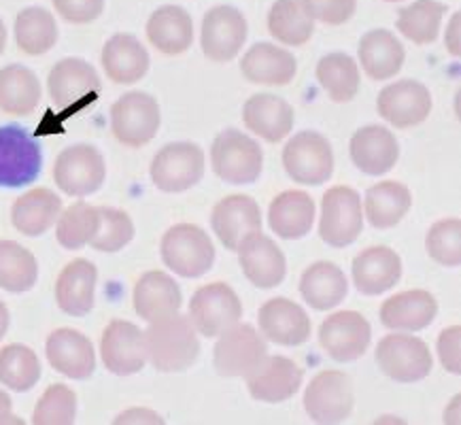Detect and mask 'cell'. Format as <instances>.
<instances>
[{"label":"cell","mask_w":461,"mask_h":425,"mask_svg":"<svg viewBox=\"0 0 461 425\" xmlns=\"http://www.w3.org/2000/svg\"><path fill=\"white\" fill-rule=\"evenodd\" d=\"M259 330L268 340L283 347L304 345L311 339V319L300 304L273 298L259 309Z\"/></svg>","instance_id":"603a6c76"},{"label":"cell","mask_w":461,"mask_h":425,"mask_svg":"<svg viewBox=\"0 0 461 425\" xmlns=\"http://www.w3.org/2000/svg\"><path fill=\"white\" fill-rule=\"evenodd\" d=\"M242 122L268 143H281L294 128V109L273 94H256L242 106Z\"/></svg>","instance_id":"83f0119b"},{"label":"cell","mask_w":461,"mask_h":425,"mask_svg":"<svg viewBox=\"0 0 461 425\" xmlns=\"http://www.w3.org/2000/svg\"><path fill=\"white\" fill-rule=\"evenodd\" d=\"M47 90L60 111H79L98 98L103 84L92 64L81 58H64L51 68Z\"/></svg>","instance_id":"8fae6325"},{"label":"cell","mask_w":461,"mask_h":425,"mask_svg":"<svg viewBox=\"0 0 461 425\" xmlns=\"http://www.w3.org/2000/svg\"><path fill=\"white\" fill-rule=\"evenodd\" d=\"M385 3H400V0H385Z\"/></svg>","instance_id":"680465c9"},{"label":"cell","mask_w":461,"mask_h":425,"mask_svg":"<svg viewBox=\"0 0 461 425\" xmlns=\"http://www.w3.org/2000/svg\"><path fill=\"white\" fill-rule=\"evenodd\" d=\"M134 311L147 323L158 321V319L170 317L179 312L183 304L181 289L175 279L162 270H149L134 285Z\"/></svg>","instance_id":"4316f807"},{"label":"cell","mask_w":461,"mask_h":425,"mask_svg":"<svg viewBox=\"0 0 461 425\" xmlns=\"http://www.w3.org/2000/svg\"><path fill=\"white\" fill-rule=\"evenodd\" d=\"M104 179V158L94 145L79 143L67 147L53 164V181L68 196H90L103 187Z\"/></svg>","instance_id":"ba28073f"},{"label":"cell","mask_w":461,"mask_h":425,"mask_svg":"<svg viewBox=\"0 0 461 425\" xmlns=\"http://www.w3.org/2000/svg\"><path fill=\"white\" fill-rule=\"evenodd\" d=\"M41 379V362L31 347L7 345L0 349V383L17 393H26Z\"/></svg>","instance_id":"ee69618b"},{"label":"cell","mask_w":461,"mask_h":425,"mask_svg":"<svg viewBox=\"0 0 461 425\" xmlns=\"http://www.w3.org/2000/svg\"><path fill=\"white\" fill-rule=\"evenodd\" d=\"M348 151H351L353 164L364 175L370 176H381L389 173L400 158L398 139L393 137L392 130L383 126L359 128L353 134Z\"/></svg>","instance_id":"cb8c5ba5"},{"label":"cell","mask_w":461,"mask_h":425,"mask_svg":"<svg viewBox=\"0 0 461 425\" xmlns=\"http://www.w3.org/2000/svg\"><path fill=\"white\" fill-rule=\"evenodd\" d=\"M115 423H162V417H159L158 412L147 409H132L122 412V415L115 419Z\"/></svg>","instance_id":"f5cc1de1"},{"label":"cell","mask_w":461,"mask_h":425,"mask_svg":"<svg viewBox=\"0 0 461 425\" xmlns=\"http://www.w3.org/2000/svg\"><path fill=\"white\" fill-rule=\"evenodd\" d=\"M412 204V194L404 183L381 181L366 194V217L376 230H389L404 220Z\"/></svg>","instance_id":"8d00e7d4"},{"label":"cell","mask_w":461,"mask_h":425,"mask_svg":"<svg viewBox=\"0 0 461 425\" xmlns=\"http://www.w3.org/2000/svg\"><path fill=\"white\" fill-rule=\"evenodd\" d=\"M445 45H447V50H448V53H451V56H455V58H459V53H461V41H459V14H455L453 17H451V23H448V28H447V34H445Z\"/></svg>","instance_id":"db71d44e"},{"label":"cell","mask_w":461,"mask_h":425,"mask_svg":"<svg viewBox=\"0 0 461 425\" xmlns=\"http://www.w3.org/2000/svg\"><path fill=\"white\" fill-rule=\"evenodd\" d=\"M45 353L53 370L73 381L90 379L96 370L92 340L77 330L60 328L51 332L47 339Z\"/></svg>","instance_id":"44dd1931"},{"label":"cell","mask_w":461,"mask_h":425,"mask_svg":"<svg viewBox=\"0 0 461 425\" xmlns=\"http://www.w3.org/2000/svg\"><path fill=\"white\" fill-rule=\"evenodd\" d=\"M239 262L242 273L259 289L281 285L287 275L285 256L270 236L258 232L247 234L239 245Z\"/></svg>","instance_id":"d6986e66"},{"label":"cell","mask_w":461,"mask_h":425,"mask_svg":"<svg viewBox=\"0 0 461 425\" xmlns=\"http://www.w3.org/2000/svg\"><path fill=\"white\" fill-rule=\"evenodd\" d=\"M5 47H7V28H5V22L0 20V56L5 53Z\"/></svg>","instance_id":"6f0895ef"},{"label":"cell","mask_w":461,"mask_h":425,"mask_svg":"<svg viewBox=\"0 0 461 425\" xmlns=\"http://www.w3.org/2000/svg\"><path fill=\"white\" fill-rule=\"evenodd\" d=\"M459 336L461 328L451 326L442 330L438 336V357L445 368L451 375H461V359H459Z\"/></svg>","instance_id":"816d5d0a"},{"label":"cell","mask_w":461,"mask_h":425,"mask_svg":"<svg viewBox=\"0 0 461 425\" xmlns=\"http://www.w3.org/2000/svg\"><path fill=\"white\" fill-rule=\"evenodd\" d=\"M315 222V203L306 192L289 190L270 203L268 223L276 236L285 240L304 239Z\"/></svg>","instance_id":"d6a6232c"},{"label":"cell","mask_w":461,"mask_h":425,"mask_svg":"<svg viewBox=\"0 0 461 425\" xmlns=\"http://www.w3.org/2000/svg\"><path fill=\"white\" fill-rule=\"evenodd\" d=\"M245 15L232 5H217L206 11L200 31L203 53L212 62H230L239 56L240 47L247 41Z\"/></svg>","instance_id":"9a60e30c"},{"label":"cell","mask_w":461,"mask_h":425,"mask_svg":"<svg viewBox=\"0 0 461 425\" xmlns=\"http://www.w3.org/2000/svg\"><path fill=\"white\" fill-rule=\"evenodd\" d=\"M351 275L359 294L378 296L400 283L402 259L389 247H368L353 259Z\"/></svg>","instance_id":"d4e9b609"},{"label":"cell","mask_w":461,"mask_h":425,"mask_svg":"<svg viewBox=\"0 0 461 425\" xmlns=\"http://www.w3.org/2000/svg\"><path fill=\"white\" fill-rule=\"evenodd\" d=\"M151 181L167 194L187 192L203 179L204 151L196 143H170L153 158L149 168Z\"/></svg>","instance_id":"30bf717a"},{"label":"cell","mask_w":461,"mask_h":425,"mask_svg":"<svg viewBox=\"0 0 461 425\" xmlns=\"http://www.w3.org/2000/svg\"><path fill=\"white\" fill-rule=\"evenodd\" d=\"M58 41V23L51 11L26 7L15 17V43L28 56H43Z\"/></svg>","instance_id":"ab89813d"},{"label":"cell","mask_w":461,"mask_h":425,"mask_svg":"<svg viewBox=\"0 0 461 425\" xmlns=\"http://www.w3.org/2000/svg\"><path fill=\"white\" fill-rule=\"evenodd\" d=\"M58 15L68 23H90L98 20L104 11V0H51Z\"/></svg>","instance_id":"f907efd6"},{"label":"cell","mask_w":461,"mask_h":425,"mask_svg":"<svg viewBox=\"0 0 461 425\" xmlns=\"http://www.w3.org/2000/svg\"><path fill=\"white\" fill-rule=\"evenodd\" d=\"M268 356V347L262 334L249 323H234L226 332L220 334V340L212 353V362L221 376H247L258 368Z\"/></svg>","instance_id":"5bb4252c"},{"label":"cell","mask_w":461,"mask_h":425,"mask_svg":"<svg viewBox=\"0 0 461 425\" xmlns=\"http://www.w3.org/2000/svg\"><path fill=\"white\" fill-rule=\"evenodd\" d=\"M372 328L362 312L340 311L330 315L319 328V345L334 362H356L368 351Z\"/></svg>","instance_id":"2e32d148"},{"label":"cell","mask_w":461,"mask_h":425,"mask_svg":"<svg viewBox=\"0 0 461 425\" xmlns=\"http://www.w3.org/2000/svg\"><path fill=\"white\" fill-rule=\"evenodd\" d=\"M103 67L113 84H137L149 70V53L132 34H115L103 47Z\"/></svg>","instance_id":"1f68e13d"},{"label":"cell","mask_w":461,"mask_h":425,"mask_svg":"<svg viewBox=\"0 0 461 425\" xmlns=\"http://www.w3.org/2000/svg\"><path fill=\"white\" fill-rule=\"evenodd\" d=\"M145 353L159 372H183L198 359L200 340L192 319L175 315L158 319L143 332Z\"/></svg>","instance_id":"6da1fadb"},{"label":"cell","mask_w":461,"mask_h":425,"mask_svg":"<svg viewBox=\"0 0 461 425\" xmlns=\"http://www.w3.org/2000/svg\"><path fill=\"white\" fill-rule=\"evenodd\" d=\"M100 356L104 368L113 375H137L147 364L143 332L126 319H115L104 328L100 339Z\"/></svg>","instance_id":"e0dca14e"},{"label":"cell","mask_w":461,"mask_h":425,"mask_svg":"<svg viewBox=\"0 0 461 425\" xmlns=\"http://www.w3.org/2000/svg\"><path fill=\"white\" fill-rule=\"evenodd\" d=\"M438 303L425 289L395 294L381 306V323L395 332H419L436 319Z\"/></svg>","instance_id":"484cf974"},{"label":"cell","mask_w":461,"mask_h":425,"mask_svg":"<svg viewBox=\"0 0 461 425\" xmlns=\"http://www.w3.org/2000/svg\"><path fill=\"white\" fill-rule=\"evenodd\" d=\"M245 379L251 398H256L258 402L279 404L298 392L303 385L304 372L289 357L266 356L264 362Z\"/></svg>","instance_id":"ffe728a7"},{"label":"cell","mask_w":461,"mask_h":425,"mask_svg":"<svg viewBox=\"0 0 461 425\" xmlns=\"http://www.w3.org/2000/svg\"><path fill=\"white\" fill-rule=\"evenodd\" d=\"M62 212V198L47 187L26 192L11 206V222L23 236H41L58 222Z\"/></svg>","instance_id":"e575fe53"},{"label":"cell","mask_w":461,"mask_h":425,"mask_svg":"<svg viewBox=\"0 0 461 425\" xmlns=\"http://www.w3.org/2000/svg\"><path fill=\"white\" fill-rule=\"evenodd\" d=\"M211 164L215 175L230 185H251L262 175L264 153L251 137L228 128L212 140Z\"/></svg>","instance_id":"7a4b0ae2"},{"label":"cell","mask_w":461,"mask_h":425,"mask_svg":"<svg viewBox=\"0 0 461 425\" xmlns=\"http://www.w3.org/2000/svg\"><path fill=\"white\" fill-rule=\"evenodd\" d=\"M3 423H17L14 417V404H11V398L0 389V425Z\"/></svg>","instance_id":"11a10c76"},{"label":"cell","mask_w":461,"mask_h":425,"mask_svg":"<svg viewBox=\"0 0 461 425\" xmlns=\"http://www.w3.org/2000/svg\"><path fill=\"white\" fill-rule=\"evenodd\" d=\"M268 32L283 45L303 47L315 32V22L303 0H276L268 14Z\"/></svg>","instance_id":"f35d334b"},{"label":"cell","mask_w":461,"mask_h":425,"mask_svg":"<svg viewBox=\"0 0 461 425\" xmlns=\"http://www.w3.org/2000/svg\"><path fill=\"white\" fill-rule=\"evenodd\" d=\"M376 364L395 383L423 381L434 359L428 342L411 334H387L376 345Z\"/></svg>","instance_id":"9c48e42d"},{"label":"cell","mask_w":461,"mask_h":425,"mask_svg":"<svg viewBox=\"0 0 461 425\" xmlns=\"http://www.w3.org/2000/svg\"><path fill=\"white\" fill-rule=\"evenodd\" d=\"M312 20H319L328 26H340L356 14L357 0H303Z\"/></svg>","instance_id":"681fc988"},{"label":"cell","mask_w":461,"mask_h":425,"mask_svg":"<svg viewBox=\"0 0 461 425\" xmlns=\"http://www.w3.org/2000/svg\"><path fill=\"white\" fill-rule=\"evenodd\" d=\"M98 270L90 259H73L56 283V303L70 317H86L94 309Z\"/></svg>","instance_id":"f546056e"},{"label":"cell","mask_w":461,"mask_h":425,"mask_svg":"<svg viewBox=\"0 0 461 425\" xmlns=\"http://www.w3.org/2000/svg\"><path fill=\"white\" fill-rule=\"evenodd\" d=\"M317 79L334 103H351L359 92L357 62L347 53H328L317 64Z\"/></svg>","instance_id":"60d3db41"},{"label":"cell","mask_w":461,"mask_h":425,"mask_svg":"<svg viewBox=\"0 0 461 425\" xmlns=\"http://www.w3.org/2000/svg\"><path fill=\"white\" fill-rule=\"evenodd\" d=\"M43 153L39 140L17 123L0 126V190H20L39 179Z\"/></svg>","instance_id":"3957f363"},{"label":"cell","mask_w":461,"mask_h":425,"mask_svg":"<svg viewBox=\"0 0 461 425\" xmlns=\"http://www.w3.org/2000/svg\"><path fill=\"white\" fill-rule=\"evenodd\" d=\"M159 122L158 100L147 92H128L111 106L113 137L126 147H143L156 139Z\"/></svg>","instance_id":"52a82bcc"},{"label":"cell","mask_w":461,"mask_h":425,"mask_svg":"<svg viewBox=\"0 0 461 425\" xmlns=\"http://www.w3.org/2000/svg\"><path fill=\"white\" fill-rule=\"evenodd\" d=\"M347 292V276L332 262H315L300 279V294L315 311L334 309L345 300Z\"/></svg>","instance_id":"d590c367"},{"label":"cell","mask_w":461,"mask_h":425,"mask_svg":"<svg viewBox=\"0 0 461 425\" xmlns=\"http://www.w3.org/2000/svg\"><path fill=\"white\" fill-rule=\"evenodd\" d=\"M404 58V45L385 28L366 32L359 41V62L366 75L375 81H385L398 75Z\"/></svg>","instance_id":"836d02e7"},{"label":"cell","mask_w":461,"mask_h":425,"mask_svg":"<svg viewBox=\"0 0 461 425\" xmlns=\"http://www.w3.org/2000/svg\"><path fill=\"white\" fill-rule=\"evenodd\" d=\"M425 249L434 262L457 268L461 264V222L457 217L436 222L425 239Z\"/></svg>","instance_id":"c3c4849f"},{"label":"cell","mask_w":461,"mask_h":425,"mask_svg":"<svg viewBox=\"0 0 461 425\" xmlns=\"http://www.w3.org/2000/svg\"><path fill=\"white\" fill-rule=\"evenodd\" d=\"M98 206L87 203H75L58 217L56 239L64 249H81L94 239L98 230Z\"/></svg>","instance_id":"f6af8a7d"},{"label":"cell","mask_w":461,"mask_h":425,"mask_svg":"<svg viewBox=\"0 0 461 425\" xmlns=\"http://www.w3.org/2000/svg\"><path fill=\"white\" fill-rule=\"evenodd\" d=\"M147 39L164 56H179L194 41L192 15L179 5H164L147 20Z\"/></svg>","instance_id":"4dcf8cb0"},{"label":"cell","mask_w":461,"mask_h":425,"mask_svg":"<svg viewBox=\"0 0 461 425\" xmlns=\"http://www.w3.org/2000/svg\"><path fill=\"white\" fill-rule=\"evenodd\" d=\"M37 279L39 264L32 251L15 240H0V287L23 294L37 285Z\"/></svg>","instance_id":"b9f144b4"},{"label":"cell","mask_w":461,"mask_h":425,"mask_svg":"<svg viewBox=\"0 0 461 425\" xmlns=\"http://www.w3.org/2000/svg\"><path fill=\"white\" fill-rule=\"evenodd\" d=\"M37 75L22 64L0 70V109L9 115H31L41 103Z\"/></svg>","instance_id":"74e56055"},{"label":"cell","mask_w":461,"mask_h":425,"mask_svg":"<svg viewBox=\"0 0 461 425\" xmlns=\"http://www.w3.org/2000/svg\"><path fill=\"white\" fill-rule=\"evenodd\" d=\"M378 115L393 128L419 126L431 113V94L415 79H402L378 94Z\"/></svg>","instance_id":"ac0fdd59"},{"label":"cell","mask_w":461,"mask_h":425,"mask_svg":"<svg viewBox=\"0 0 461 425\" xmlns=\"http://www.w3.org/2000/svg\"><path fill=\"white\" fill-rule=\"evenodd\" d=\"M100 222L98 230L90 240L96 251L117 253L134 239V223L126 211L113 209V206H98Z\"/></svg>","instance_id":"bcb514c9"},{"label":"cell","mask_w":461,"mask_h":425,"mask_svg":"<svg viewBox=\"0 0 461 425\" xmlns=\"http://www.w3.org/2000/svg\"><path fill=\"white\" fill-rule=\"evenodd\" d=\"M364 228V212L359 194L347 185H336L325 192L321 203V222L319 236L325 245L342 247L353 245Z\"/></svg>","instance_id":"8992f818"},{"label":"cell","mask_w":461,"mask_h":425,"mask_svg":"<svg viewBox=\"0 0 461 425\" xmlns=\"http://www.w3.org/2000/svg\"><path fill=\"white\" fill-rule=\"evenodd\" d=\"M9 309H7V304L3 303V300H0V340L5 339V334H7V330H9Z\"/></svg>","instance_id":"9f6ffc18"},{"label":"cell","mask_w":461,"mask_h":425,"mask_svg":"<svg viewBox=\"0 0 461 425\" xmlns=\"http://www.w3.org/2000/svg\"><path fill=\"white\" fill-rule=\"evenodd\" d=\"M240 73L249 84L287 86L298 73V62L283 47L273 43H256L242 56Z\"/></svg>","instance_id":"f1b7e54d"},{"label":"cell","mask_w":461,"mask_h":425,"mask_svg":"<svg viewBox=\"0 0 461 425\" xmlns=\"http://www.w3.org/2000/svg\"><path fill=\"white\" fill-rule=\"evenodd\" d=\"M212 232L217 234L220 243L230 251L239 249L240 240L247 234L258 232L262 228V212L251 196L232 194L215 204L211 215Z\"/></svg>","instance_id":"7402d4cb"},{"label":"cell","mask_w":461,"mask_h":425,"mask_svg":"<svg viewBox=\"0 0 461 425\" xmlns=\"http://www.w3.org/2000/svg\"><path fill=\"white\" fill-rule=\"evenodd\" d=\"M240 317V298L236 296L232 287L220 281L200 287L189 303V319L196 332L206 339H217L234 323H239Z\"/></svg>","instance_id":"7c38bea8"},{"label":"cell","mask_w":461,"mask_h":425,"mask_svg":"<svg viewBox=\"0 0 461 425\" xmlns=\"http://www.w3.org/2000/svg\"><path fill=\"white\" fill-rule=\"evenodd\" d=\"M283 167L300 185H321L334 173V153L330 140L315 130L298 132L283 149Z\"/></svg>","instance_id":"5b68a950"},{"label":"cell","mask_w":461,"mask_h":425,"mask_svg":"<svg viewBox=\"0 0 461 425\" xmlns=\"http://www.w3.org/2000/svg\"><path fill=\"white\" fill-rule=\"evenodd\" d=\"M447 7L438 0H415L411 7L400 9L398 31L415 45H429L438 39Z\"/></svg>","instance_id":"7bdbcfd3"},{"label":"cell","mask_w":461,"mask_h":425,"mask_svg":"<svg viewBox=\"0 0 461 425\" xmlns=\"http://www.w3.org/2000/svg\"><path fill=\"white\" fill-rule=\"evenodd\" d=\"M353 383L340 370L319 372L304 392V411L315 423L347 421L353 411Z\"/></svg>","instance_id":"4fadbf2b"},{"label":"cell","mask_w":461,"mask_h":425,"mask_svg":"<svg viewBox=\"0 0 461 425\" xmlns=\"http://www.w3.org/2000/svg\"><path fill=\"white\" fill-rule=\"evenodd\" d=\"M159 249L164 264L183 279H198L209 273L215 262V247L196 223H176L162 236Z\"/></svg>","instance_id":"277c9868"},{"label":"cell","mask_w":461,"mask_h":425,"mask_svg":"<svg viewBox=\"0 0 461 425\" xmlns=\"http://www.w3.org/2000/svg\"><path fill=\"white\" fill-rule=\"evenodd\" d=\"M77 415V395L70 387L56 383L45 389L34 409V425H70Z\"/></svg>","instance_id":"7dc6e473"}]
</instances>
